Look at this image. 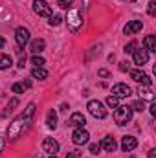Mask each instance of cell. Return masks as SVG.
I'll return each mask as SVG.
<instances>
[{
  "label": "cell",
  "mask_w": 156,
  "mask_h": 158,
  "mask_svg": "<svg viewBox=\"0 0 156 158\" xmlns=\"http://www.w3.org/2000/svg\"><path fill=\"white\" fill-rule=\"evenodd\" d=\"M33 11L39 17H51V6L46 0H33Z\"/></svg>",
  "instance_id": "cell-5"
},
{
  "label": "cell",
  "mask_w": 156,
  "mask_h": 158,
  "mask_svg": "<svg viewBox=\"0 0 156 158\" xmlns=\"http://www.w3.org/2000/svg\"><path fill=\"white\" fill-rule=\"evenodd\" d=\"M31 64H33V66H44L46 61H44L40 55H33V57H31Z\"/></svg>",
  "instance_id": "cell-24"
},
{
  "label": "cell",
  "mask_w": 156,
  "mask_h": 158,
  "mask_svg": "<svg viewBox=\"0 0 156 158\" xmlns=\"http://www.w3.org/2000/svg\"><path fill=\"white\" fill-rule=\"evenodd\" d=\"M138 94H140V98L142 99H147V101H154V94H153V90L149 88V86H140L138 88Z\"/></svg>",
  "instance_id": "cell-16"
},
{
  "label": "cell",
  "mask_w": 156,
  "mask_h": 158,
  "mask_svg": "<svg viewBox=\"0 0 156 158\" xmlns=\"http://www.w3.org/2000/svg\"><path fill=\"white\" fill-rule=\"evenodd\" d=\"M24 63H26V59H24V57H22V59H20V61H18V66H20V68H24Z\"/></svg>",
  "instance_id": "cell-37"
},
{
  "label": "cell",
  "mask_w": 156,
  "mask_h": 158,
  "mask_svg": "<svg viewBox=\"0 0 156 158\" xmlns=\"http://www.w3.org/2000/svg\"><path fill=\"white\" fill-rule=\"evenodd\" d=\"M46 125H48L50 129H55V127H57V112H55L53 109H50L48 114H46Z\"/></svg>",
  "instance_id": "cell-17"
},
{
  "label": "cell",
  "mask_w": 156,
  "mask_h": 158,
  "mask_svg": "<svg viewBox=\"0 0 156 158\" xmlns=\"http://www.w3.org/2000/svg\"><path fill=\"white\" fill-rule=\"evenodd\" d=\"M132 110H138V112H143L145 110V105H143V99H140V101H136V103H132V107H130Z\"/></svg>",
  "instance_id": "cell-26"
},
{
  "label": "cell",
  "mask_w": 156,
  "mask_h": 158,
  "mask_svg": "<svg viewBox=\"0 0 156 158\" xmlns=\"http://www.w3.org/2000/svg\"><path fill=\"white\" fill-rule=\"evenodd\" d=\"M119 70H121V72H129V70H130L129 63H127V61H121V63H119Z\"/></svg>",
  "instance_id": "cell-31"
},
{
  "label": "cell",
  "mask_w": 156,
  "mask_h": 158,
  "mask_svg": "<svg viewBox=\"0 0 156 158\" xmlns=\"http://www.w3.org/2000/svg\"><path fill=\"white\" fill-rule=\"evenodd\" d=\"M143 44H145V50L147 52H156V39L154 35H147L143 39Z\"/></svg>",
  "instance_id": "cell-21"
},
{
  "label": "cell",
  "mask_w": 156,
  "mask_h": 158,
  "mask_svg": "<svg viewBox=\"0 0 156 158\" xmlns=\"http://www.w3.org/2000/svg\"><path fill=\"white\" fill-rule=\"evenodd\" d=\"M123 2H134V0H123Z\"/></svg>",
  "instance_id": "cell-41"
},
{
  "label": "cell",
  "mask_w": 156,
  "mask_h": 158,
  "mask_svg": "<svg viewBox=\"0 0 156 158\" xmlns=\"http://www.w3.org/2000/svg\"><path fill=\"white\" fill-rule=\"evenodd\" d=\"M15 40L18 44V48H24L30 42V30L28 28H17L15 31Z\"/></svg>",
  "instance_id": "cell-8"
},
{
  "label": "cell",
  "mask_w": 156,
  "mask_h": 158,
  "mask_svg": "<svg viewBox=\"0 0 156 158\" xmlns=\"http://www.w3.org/2000/svg\"><path fill=\"white\" fill-rule=\"evenodd\" d=\"M11 90H13L15 94H22V92L26 90V85H24V83H15V85L11 86Z\"/></svg>",
  "instance_id": "cell-23"
},
{
  "label": "cell",
  "mask_w": 156,
  "mask_h": 158,
  "mask_svg": "<svg viewBox=\"0 0 156 158\" xmlns=\"http://www.w3.org/2000/svg\"><path fill=\"white\" fill-rule=\"evenodd\" d=\"M99 76H101V77H109V76H110V74H109V72H107V70H99Z\"/></svg>",
  "instance_id": "cell-35"
},
{
  "label": "cell",
  "mask_w": 156,
  "mask_h": 158,
  "mask_svg": "<svg viewBox=\"0 0 156 158\" xmlns=\"http://www.w3.org/2000/svg\"><path fill=\"white\" fill-rule=\"evenodd\" d=\"M42 149H44V153H48V155H55V153L59 151V142L53 140V138H44Z\"/></svg>",
  "instance_id": "cell-13"
},
{
  "label": "cell",
  "mask_w": 156,
  "mask_h": 158,
  "mask_svg": "<svg viewBox=\"0 0 156 158\" xmlns=\"http://www.w3.org/2000/svg\"><path fill=\"white\" fill-rule=\"evenodd\" d=\"M88 138H90V134H88V131H84L83 127H77V129L72 132V142H74L76 145H84V143H88Z\"/></svg>",
  "instance_id": "cell-6"
},
{
  "label": "cell",
  "mask_w": 156,
  "mask_h": 158,
  "mask_svg": "<svg viewBox=\"0 0 156 158\" xmlns=\"http://www.w3.org/2000/svg\"><path fill=\"white\" fill-rule=\"evenodd\" d=\"M66 24L70 28V31H77L79 28L83 26V17L77 9H68V17H66Z\"/></svg>",
  "instance_id": "cell-4"
},
{
  "label": "cell",
  "mask_w": 156,
  "mask_h": 158,
  "mask_svg": "<svg viewBox=\"0 0 156 158\" xmlns=\"http://www.w3.org/2000/svg\"><path fill=\"white\" fill-rule=\"evenodd\" d=\"M142 28H143V22H142V20H130V22H127V26L123 28V33H125V35H134V33L142 31Z\"/></svg>",
  "instance_id": "cell-11"
},
{
  "label": "cell",
  "mask_w": 156,
  "mask_h": 158,
  "mask_svg": "<svg viewBox=\"0 0 156 158\" xmlns=\"http://www.w3.org/2000/svg\"><path fill=\"white\" fill-rule=\"evenodd\" d=\"M57 6L63 9H70L72 7V0H57Z\"/></svg>",
  "instance_id": "cell-29"
},
{
  "label": "cell",
  "mask_w": 156,
  "mask_h": 158,
  "mask_svg": "<svg viewBox=\"0 0 156 158\" xmlns=\"http://www.w3.org/2000/svg\"><path fill=\"white\" fill-rule=\"evenodd\" d=\"M17 105H18V99H11V101L7 103V112H11V110H13Z\"/></svg>",
  "instance_id": "cell-32"
},
{
  "label": "cell",
  "mask_w": 156,
  "mask_h": 158,
  "mask_svg": "<svg viewBox=\"0 0 156 158\" xmlns=\"http://www.w3.org/2000/svg\"><path fill=\"white\" fill-rule=\"evenodd\" d=\"M147 13H149L151 17H154V15H156V0H149V7H147Z\"/></svg>",
  "instance_id": "cell-28"
},
{
  "label": "cell",
  "mask_w": 156,
  "mask_h": 158,
  "mask_svg": "<svg viewBox=\"0 0 156 158\" xmlns=\"http://www.w3.org/2000/svg\"><path fill=\"white\" fill-rule=\"evenodd\" d=\"M86 109H88V112H90L96 119L107 118V109H105V105H103L99 99H92V101H88Z\"/></svg>",
  "instance_id": "cell-3"
},
{
  "label": "cell",
  "mask_w": 156,
  "mask_h": 158,
  "mask_svg": "<svg viewBox=\"0 0 156 158\" xmlns=\"http://www.w3.org/2000/svg\"><path fill=\"white\" fill-rule=\"evenodd\" d=\"M2 151H4V138H0V155H2Z\"/></svg>",
  "instance_id": "cell-38"
},
{
  "label": "cell",
  "mask_w": 156,
  "mask_h": 158,
  "mask_svg": "<svg viewBox=\"0 0 156 158\" xmlns=\"http://www.w3.org/2000/svg\"><path fill=\"white\" fill-rule=\"evenodd\" d=\"M129 72H130V77L134 79L136 83H142V85H145V86H151V85H153L151 77H149L145 72H142V70H129Z\"/></svg>",
  "instance_id": "cell-10"
},
{
  "label": "cell",
  "mask_w": 156,
  "mask_h": 158,
  "mask_svg": "<svg viewBox=\"0 0 156 158\" xmlns=\"http://www.w3.org/2000/svg\"><path fill=\"white\" fill-rule=\"evenodd\" d=\"M61 22H63V17H61V15H51V17H50V24H51V26H59Z\"/></svg>",
  "instance_id": "cell-27"
},
{
  "label": "cell",
  "mask_w": 156,
  "mask_h": 158,
  "mask_svg": "<svg viewBox=\"0 0 156 158\" xmlns=\"http://www.w3.org/2000/svg\"><path fill=\"white\" fill-rule=\"evenodd\" d=\"M31 77L39 79V81H44V79L48 77V72H46L42 66H33V70H31Z\"/></svg>",
  "instance_id": "cell-18"
},
{
  "label": "cell",
  "mask_w": 156,
  "mask_h": 158,
  "mask_svg": "<svg viewBox=\"0 0 156 158\" xmlns=\"http://www.w3.org/2000/svg\"><path fill=\"white\" fill-rule=\"evenodd\" d=\"M84 123H86V118L81 114V112H74L72 116H70V119H68V125L70 127H84Z\"/></svg>",
  "instance_id": "cell-15"
},
{
  "label": "cell",
  "mask_w": 156,
  "mask_h": 158,
  "mask_svg": "<svg viewBox=\"0 0 156 158\" xmlns=\"http://www.w3.org/2000/svg\"><path fill=\"white\" fill-rule=\"evenodd\" d=\"M101 149H105L107 153H114L116 151V147H117V143H116V140L112 138V136H105L103 140H101Z\"/></svg>",
  "instance_id": "cell-14"
},
{
  "label": "cell",
  "mask_w": 156,
  "mask_h": 158,
  "mask_svg": "<svg viewBox=\"0 0 156 158\" xmlns=\"http://www.w3.org/2000/svg\"><path fill=\"white\" fill-rule=\"evenodd\" d=\"M107 107L117 109V107H119V99H117L116 96H109V98H107Z\"/></svg>",
  "instance_id": "cell-22"
},
{
  "label": "cell",
  "mask_w": 156,
  "mask_h": 158,
  "mask_svg": "<svg viewBox=\"0 0 156 158\" xmlns=\"http://www.w3.org/2000/svg\"><path fill=\"white\" fill-rule=\"evenodd\" d=\"M132 109L127 107V105H119L116 110H114V121L117 125H127L130 119H132Z\"/></svg>",
  "instance_id": "cell-2"
},
{
  "label": "cell",
  "mask_w": 156,
  "mask_h": 158,
  "mask_svg": "<svg viewBox=\"0 0 156 158\" xmlns=\"http://www.w3.org/2000/svg\"><path fill=\"white\" fill-rule=\"evenodd\" d=\"M79 155H77V151H70L68 155H66V158H77Z\"/></svg>",
  "instance_id": "cell-34"
},
{
  "label": "cell",
  "mask_w": 156,
  "mask_h": 158,
  "mask_svg": "<svg viewBox=\"0 0 156 158\" xmlns=\"http://www.w3.org/2000/svg\"><path fill=\"white\" fill-rule=\"evenodd\" d=\"M4 46H6V39H4V37H0V48H4Z\"/></svg>",
  "instance_id": "cell-39"
},
{
  "label": "cell",
  "mask_w": 156,
  "mask_h": 158,
  "mask_svg": "<svg viewBox=\"0 0 156 158\" xmlns=\"http://www.w3.org/2000/svg\"><path fill=\"white\" fill-rule=\"evenodd\" d=\"M50 158H57V156H55V155H50Z\"/></svg>",
  "instance_id": "cell-40"
},
{
  "label": "cell",
  "mask_w": 156,
  "mask_h": 158,
  "mask_svg": "<svg viewBox=\"0 0 156 158\" xmlns=\"http://www.w3.org/2000/svg\"><path fill=\"white\" fill-rule=\"evenodd\" d=\"M132 94V90H130V86L129 85H125V83H117L112 86V96H116L117 99H121V98H129Z\"/></svg>",
  "instance_id": "cell-7"
},
{
  "label": "cell",
  "mask_w": 156,
  "mask_h": 158,
  "mask_svg": "<svg viewBox=\"0 0 156 158\" xmlns=\"http://www.w3.org/2000/svg\"><path fill=\"white\" fill-rule=\"evenodd\" d=\"M138 147V140L134 138V136H123L121 138V149L125 151V153H130V151H134Z\"/></svg>",
  "instance_id": "cell-12"
},
{
  "label": "cell",
  "mask_w": 156,
  "mask_h": 158,
  "mask_svg": "<svg viewBox=\"0 0 156 158\" xmlns=\"http://www.w3.org/2000/svg\"><path fill=\"white\" fill-rule=\"evenodd\" d=\"M31 121H33V118L28 116V114L17 116V118L9 123V127H7V138H9V140H17L20 134H24V132L30 129Z\"/></svg>",
  "instance_id": "cell-1"
},
{
  "label": "cell",
  "mask_w": 156,
  "mask_h": 158,
  "mask_svg": "<svg viewBox=\"0 0 156 158\" xmlns=\"http://www.w3.org/2000/svg\"><path fill=\"white\" fill-rule=\"evenodd\" d=\"M99 151H101V145L99 143H90V153L92 155H99Z\"/></svg>",
  "instance_id": "cell-30"
},
{
  "label": "cell",
  "mask_w": 156,
  "mask_h": 158,
  "mask_svg": "<svg viewBox=\"0 0 156 158\" xmlns=\"http://www.w3.org/2000/svg\"><path fill=\"white\" fill-rule=\"evenodd\" d=\"M147 156H149V158H156V149H151V151H149V155H147Z\"/></svg>",
  "instance_id": "cell-36"
},
{
  "label": "cell",
  "mask_w": 156,
  "mask_h": 158,
  "mask_svg": "<svg viewBox=\"0 0 156 158\" xmlns=\"http://www.w3.org/2000/svg\"><path fill=\"white\" fill-rule=\"evenodd\" d=\"M149 109H151V114H153V116H156V103H154V101L151 103V107H149Z\"/></svg>",
  "instance_id": "cell-33"
},
{
  "label": "cell",
  "mask_w": 156,
  "mask_h": 158,
  "mask_svg": "<svg viewBox=\"0 0 156 158\" xmlns=\"http://www.w3.org/2000/svg\"><path fill=\"white\" fill-rule=\"evenodd\" d=\"M132 55H134V64H138V66H143V64L149 63V52H147L145 48H138V50H134Z\"/></svg>",
  "instance_id": "cell-9"
},
{
  "label": "cell",
  "mask_w": 156,
  "mask_h": 158,
  "mask_svg": "<svg viewBox=\"0 0 156 158\" xmlns=\"http://www.w3.org/2000/svg\"><path fill=\"white\" fill-rule=\"evenodd\" d=\"M11 64H13L11 55H7V53H0V70H7Z\"/></svg>",
  "instance_id": "cell-20"
},
{
  "label": "cell",
  "mask_w": 156,
  "mask_h": 158,
  "mask_svg": "<svg viewBox=\"0 0 156 158\" xmlns=\"http://www.w3.org/2000/svg\"><path fill=\"white\" fill-rule=\"evenodd\" d=\"M44 48H46L44 39H35L33 42H31V52H33L35 55H39L40 52H44Z\"/></svg>",
  "instance_id": "cell-19"
},
{
  "label": "cell",
  "mask_w": 156,
  "mask_h": 158,
  "mask_svg": "<svg viewBox=\"0 0 156 158\" xmlns=\"http://www.w3.org/2000/svg\"><path fill=\"white\" fill-rule=\"evenodd\" d=\"M136 48H138V42H136V40H130V42L125 46V50H123V52H125V53H132Z\"/></svg>",
  "instance_id": "cell-25"
}]
</instances>
